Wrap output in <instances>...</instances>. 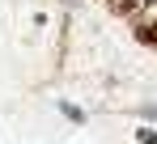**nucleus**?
<instances>
[{
    "mask_svg": "<svg viewBox=\"0 0 157 144\" xmlns=\"http://www.w3.org/2000/svg\"><path fill=\"white\" fill-rule=\"evenodd\" d=\"M59 110H64V115H68V119H72V123H85V110H77V106H68V102H64Z\"/></svg>",
    "mask_w": 157,
    "mask_h": 144,
    "instance_id": "f257e3e1",
    "label": "nucleus"
},
{
    "mask_svg": "<svg viewBox=\"0 0 157 144\" xmlns=\"http://www.w3.org/2000/svg\"><path fill=\"white\" fill-rule=\"evenodd\" d=\"M140 144H157V131H140Z\"/></svg>",
    "mask_w": 157,
    "mask_h": 144,
    "instance_id": "f03ea898",
    "label": "nucleus"
}]
</instances>
